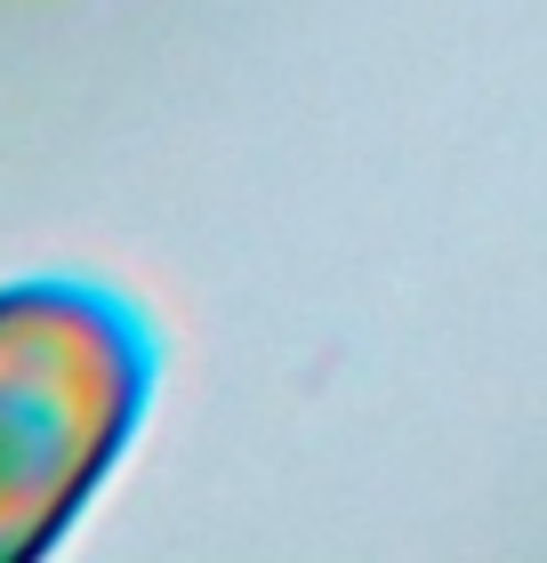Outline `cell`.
Returning <instances> with one entry per match:
<instances>
[{
    "instance_id": "obj_1",
    "label": "cell",
    "mask_w": 547,
    "mask_h": 563,
    "mask_svg": "<svg viewBox=\"0 0 547 563\" xmlns=\"http://www.w3.org/2000/svg\"><path fill=\"white\" fill-rule=\"evenodd\" d=\"M162 346L138 306L73 274L0 282V563L48 555L121 467Z\"/></svg>"
}]
</instances>
